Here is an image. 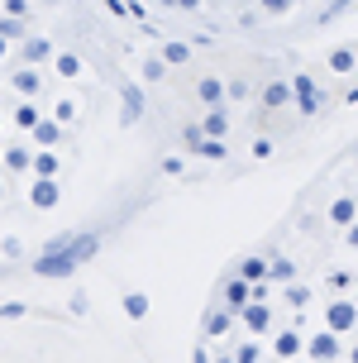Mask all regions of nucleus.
<instances>
[{"label":"nucleus","mask_w":358,"mask_h":363,"mask_svg":"<svg viewBox=\"0 0 358 363\" xmlns=\"http://www.w3.org/2000/svg\"><path fill=\"white\" fill-rule=\"evenodd\" d=\"M325 325L335 335H354L358 330V301L354 296H330L325 301Z\"/></svg>","instance_id":"f257e3e1"},{"label":"nucleus","mask_w":358,"mask_h":363,"mask_svg":"<svg viewBox=\"0 0 358 363\" xmlns=\"http://www.w3.org/2000/svg\"><path fill=\"white\" fill-rule=\"evenodd\" d=\"M306 354H311L315 363H340V359H344V335H335L330 325L315 330V335L306 340Z\"/></svg>","instance_id":"f03ea898"},{"label":"nucleus","mask_w":358,"mask_h":363,"mask_svg":"<svg viewBox=\"0 0 358 363\" xmlns=\"http://www.w3.org/2000/svg\"><path fill=\"white\" fill-rule=\"evenodd\" d=\"M162 5H172V10H201L206 0H162ZM291 5H301V0H253V24H258V15H286ZM340 5H358V0H340Z\"/></svg>","instance_id":"7ed1b4c3"},{"label":"nucleus","mask_w":358,"mask_h":363,"mask_svg":"<svg viewBox=\"0 0 358 363\" xmlns=\"http://www.w3.org/2000/svg\"><path fill=\"white\" fill-rule=\"evenodd\" d=\"M239 330L244 335H268L272 330V301H249L239 311Z\"/></svg>","instance_id":"20e7f679"},{"label":"nucleus","mask_w":358,"mask_h":363,"mask_svg":"<svg viewBox=\"0 0 358 363\" xmlns=\"http://www.w3.org/2000/svg\"><path fill=\"white\" fill-rule=\"evenodd\" d=\"M306 340L311 335H301V330H277L272 335V354L282 363H296V359H306Z\"/></svg>","instance_id":"39448f33"},{"label":"nucleus","mask_w":358,"mask_h":363,"mask_svg":"<svg viewBox=\"0 0 358 363\" xmlns=\"http://www.w3.org/2000/svg\"><path fill=\"white\" fill-rule=\"evenodd\" d=\"M249 301H253V282H249V277H230V282H225V296H220V306L239 315Z\"/></svg>","instance_id":"423d86ee"},{"label":"nucleus","mask_w":358,"mask_h":363,"mask_svg":"<svg viewBox=\"0 0 358 363\" xmlns=\"http://www.w3.org/2000/svg\"><path fill=\"white\" fill-rule=\"evenodd\" d=\"M57 201H62V186H57V182H48V177L29 182V206H34V211H53Z\"/></svg>","instance_id":"0eeeda50"},{"label":"nucleus","mask_w":358,"mask_h":363,"mask_svg":"<svg viewBox=\"0 0 358 363\" xmlns=\"http://www.w3.org/2000/svg\"><path fill=\"white\" fill-rule=\"evenodd\" d=\"M325 220H330L335 230L354 225V220H358V196H335V201H330V211H325Z\"/></svg>","instance_id":"6e6552de"},{"label":"nucleus","mask_w":358,"mask_h":363,"mask_svg":"<svg viewBox=\"0 0 358 363\" xmlns=\"http://www.w3.org/2000/svg\"><path fill=\"white\" fill-rule=\"evenodd\" d=\"M234 325H239V315H234V311H225V306H215L211 315H206V340H225Z\"/></svg>","instance_id":"1a4fd4ad"},{"label":"nucleus","mask_w":358,"mask_h":363,"mask_svg":"<svg viewBox=\"0 0 358 363\" xmlns=\"http://www.w3.org/2000/svg\"><path fill=\"white\" fill-rule=\"evenodd\" d=\"M268 277L277 287H291V282L301 277V268H296V258H268Z\"/></svg>","instance_id":"9d476101"},{"label":"nucleus","mask_w":358,"mask_h":363,"mask_svg":"<svg viewBox=\"0 0 358 363\" xmlns=\"http://www.w3.org/2000/svg\"><path fill=\"white\" fill-rule=\"evenodd\" d=\"M296 101H301V110H315V106H320V91L311 86V77H296Z\"/></svg>","instance_id":"9b49d317"},{"label":"nucleus","mask_w":358,"mask_h":363,"mask_svg":"<svg viewBox=\"0 0 358 363\" xmlns=\"http://www.w3.org/2000/svg\"><path fill=\"white\" fill-rule=\"evenodd\" d=\"M239 277H249V282H263V277H268V258H244V263H239Z\"/></svg>","instance_id":"f8f14e48"},{"label":"nucleus","mask_w":358,"mask_h":363,"mask_svg":"<svg viewBox=\"0 0 358 363\" xmlns=\"http://www.w3.org/2000/svg\"><path fill=\"white\" fill-rule=\"evenodd\" d=\"M139 110H143V91L139 86H125V125L139 120Z\"/></svg>","instance_id":"ddd939ff"},{"label":"nucleus","mask_w":358,"mask_h":363,"mask_svg":"<svg viewBox=\"0 0 358 363\" xmlns=\"http://www.w3.org/2000/svg\"><path fill=\"white\" fill-rule=\"evenodd\" d=\"M282 301H286V306H296V311H301V306H311V287L291 282V287H282Z\"/></svg>","instance_id":"4468645a"},{"label":"nucleus","mask_w":358,"mask_h":363,"mask_svg":"<svg viewBox=\"0 0 358 363\" xmlns=\"http://www.w3.org/2000/svg\"><path fill=\"white\" fill-rule=\"evenodd\" d=\"M125 315L129 320H143V315H148V296H143V291H129L125 296Z\"/></svg>","instance_id":"2eb2a0df"},{"label":"nucleus","mask_w":358,"mask_h":363,"mask_svg":"<svg viewBox=\"0 0 358 363\" xmlns=\"http://www.w3.org/2000/svg\"><path fill=\"white\" fill-rule=\"evenodd\" d=\"M234 363H263V349H258V340H244V345L234 349Z\"/></svg>","instance_id":"dca6fc26"},{"label":"nucleus","mask_w":358,"mask_h":363,"mask_svg":"<svg viewBox=\"0 0 358 363\" xmlns=\"http://www.w3.org/2000/svg\"><path fill=\"white\" fill-rule=\"evenodd\" d=\"M225 125H230V120H225V110H211V115H206V134H211V139H220Z\"/></svg>","instance_id":"f3484780"},{"label":"nucleus","mask_w":358,"mask_h":363,"mask_svg":"<svg viewBox=\"0 0 358 363\" xmlns=\"http://www.w3.org/2000/svg\"><path fill=\"white\" fill-rule=\"evenodd\" d=\"M220 96H225L220 82H201V101H206V106H220Z\"/></svg>","instance_id":"a211bd4d"},{"label":"nucleus","mask_w":358,"mask_h":363,"mask_svg":"<svg viewBox=\"0 0 358 363\" xmlns=\"http://www.w3.org/2000/svg\"><path fill=\"white\" fill-rule=\"evenodd\" d=\"M286 96H291V91L277 82V86H268V96H263V101H268V106H286Z\"/></svg>","instance_id":"6ab92c4d"},{"label":"nucleus","mask_w":358,"mask_h":363,"mask_svg":"<svg viewBox=\"0 0 358 363\" xmlns=\"http://www.w3.org/2000/svg\"><path fill=\"white\" fill-rule=\"evenodd\" d=\"M344 244H349V254H358V220H354V225H344Z\"/></svg>","instance_id":"aec40b11"},{"label":"nucleus","mask_w":358,"mask_h":363,"mask_svg":"<svg viewBox=\"0 0 358 363\" xmlns=\"http://www.w3.org/2000/svg\"><path fill=\"white\" fill-rule=\"evenodd\" d=\"M19 315H24V306H19V301H10V306H0V320H19Z\"/></svg>","instance_id":"412c9836"},{"label":"nucleus","mask_w":358,"mask_h":363,"mask_svg":"<svg viewBox=\"0 0 358 363\" xmlns=\"http://www.w3.org/2000/svg\"><path fill=\"white\" fill-rule=\"evenodd\" d=\"M349 62H354L349 53H335V57H330V67H335V72H349Z\"/></svg>","instance_id":"4be33fe9"},{"label":"nucleus","mask_w":358,"mask_h":363,"mask_svg":"<svg viewBox=\"0 0 358 363\" xmlns=\"http://www.w3.org/2000/svg\"><path fill=\"white\" fill-rule=\"evenodd\" d=\"M191 363H215V359L206 354V349H196V354H191Z\"/></svg>","instance_id":"5701e85b"},{"label":"nucleus","mask_w":358,"mask_h":363,"mask_svg":"<svg viewBox=\"0 0 358 363\" xmlns=\"http://www.w3.org/2000/svg\"><path fill=\"white\" fill-rule=\"evenodd\" d=\"M215 363H234V354H220V359H215Z\"/></svg>","instance_id":"b1692460"},{"label":"nucleus","mask_w":358,"mask_h":363,"mask_svg":"<svg viewBox=\"0 0 358 363\" xmlns=\"http://www.w3.org/2000/svg\"><path fill=\"white\" fill-rule=\"evenodd\" d=\"M349 363H358V345H354V349H349Z\"/></svg>","instance_id":"393cba45"},{"label":"nucleus","mask_w":358,"mask_h":363,"mask_svg":"<svg viewBox=\"0 0 358 363\" xmlns=\"http://www.w3.org/2000/svg\"><path fill=\"white\" fill-rule=\"evenodd\" d=\"M0 201H5V177H0Z\"/></svg>","instance_id":"a878e982"},{"label":"nucleus","mask_w":358,"mask_h":363,"mask_svg":"<svg viewBox=\"0 0 358 363\" xmlns=\"http://www.w3.org/2000/svg\"><path fill=\"white\" fill-rule=\"evenodd\" d=\"M296 363H315V359H311V354H306V359H296Z\"/></svg>","instance_id":"bb28decb"}]
</instances>
